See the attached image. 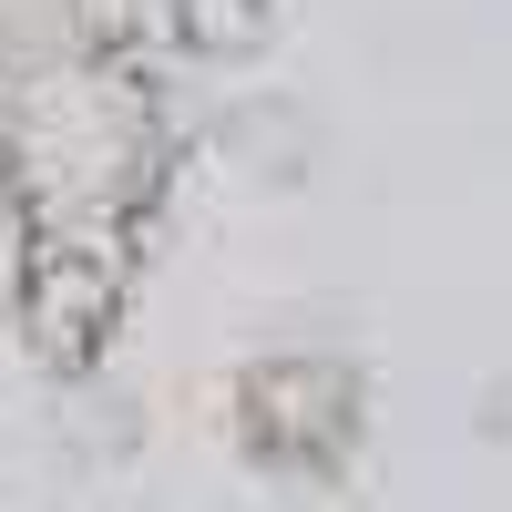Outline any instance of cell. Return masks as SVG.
Returning <instances> with one entry per match:
<instances>
[{"label":"cell","mask_w":512,"mask_h":512,"mask_svg":"<svg viewBox=\"0 0 512 512\" xmlns=\"http://www.w3.org/2000/svg\"><path fill=\"white\" fill-rule=\"evenodd\" d=\"M113 21L134 31V41H154L164 62H236V52H256L267 41V21H277V0H113Z\"/></svg>","instance_id":"3"},{"label":"cell","mask_w":512,"mask_h":512,"mask_svg":"<svg viewBox=\"0 0 512 512\" xmlns=\"http://www.w3.org/2000/svg\"><path fill=\"white\" fill-rule=\"evenodd\" d=\"M175 185L185 93L154 41H134L103 0L31 41H0V236L41 369L72 379L113 349Z\"/></svg>","instance_id":"1"},{"label":"cell","mask_w":512,"mask_h":512,"mask_svg":"<svg viewBox=\"0 0 512 512\" xmlns=\"http://www.w3.org/2000/svg\"><path fill=\"white\" fill-rule=\"evenodd\" d=\"M226 431L246 451V472H267V482H308V492L349 482L369 441V379L338 349H267L236 369Z\"/></svg>","instance_id":"2"}]
</instances>
